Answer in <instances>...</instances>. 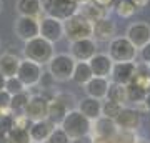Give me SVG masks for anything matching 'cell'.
Masks as SVG:
<instances>
[{"mask_svg": "<svg viewBox=\"0 0 150 143\" xmlns=\"http://www.w3.org/2000/svg\"><path fill=\"white\" fill-rule=\"evenodd\" d=\"M93 143H113L112 138H100V137H93Z\"/></svg>", "mask_w": 150, "mask_h": 143, "instance_id": "ee69618b", "label": "cell"}, {"mask_svg": "<svg viewBox=\"0 0 150 143\" xmlns=\"http://www.w3.org/2000/svg\"><path fill=\"white\" fill-rule=\"evenodd\" d=\"M10 93L7 90H0V111H7L10 105Z\"/></svg>", "mask_w": 150, "mask_h": 143, "instance_id": "f35d334b", "label": "cell"}, {"mask_svg": "<svg viewBox=\"0 0 150 143\" xmlns=\"http://www.w3.org/2000/svg\"><path fill=\"white\" fill-rule=\"evenodd\" d=\"M30 143H37V142H30Z\"/></svg>", "mask_w": 150, "mask_h": 143, "instance_id": "f907efd6", "label": "cell"}, {"mask_svg": "<svg viewBox=\"0 0 150 143\" xmlns=\"http://www.w3.org/2000/svg\"><path fill=\"white\" fill-rule=\"evenodd\" d=\"M112 140L113 143H137V135L135 132H129V130H117Z\"/></svg>", "mask_w": 150, "mask_h": 143, "instance_id": "d6a6232c", "label": "cell"}, {"mask_svg": "<svg viewBox=\"0 0 150 143\" xmlns=\"http://www.w3.org/2000/svg\"><path fill=\"white\" fill-rule=\"evenodd\" d=\"M43 73L42 65L35 63L32 60L22 58L18 63V70H17V78L20 80L25 88H32L35 85H38V80Z\"/></svg>", "mask_w": 150, "mask_h": 143, "instance_id": "ba28073f", "label": "cell"}, {"mask_svg": "<svg viewBox=\"0 0 150 143\" xmlns=\"http://www.w3.org/2000/svg\"><path fill=\"white\" fill-rule=\"evenodd\" d=\"M118 130H129V132H137L142 125V111L134 108V106H122L120 113L113 120Z\"/></svg>", "mask_w": 150, "mask_h": 143, "instance_id": "9c48e42d", "label": "cell"}, {"mask_svg": "<svg viewBox=\"0 0 150 143\" xmlns=\"http://www.w3.org/2000/svg\"><path fill=\"white\" fill-rule=\"evenodd\" d=\"M92 77H93V73H92L90 67H88V62H75L74 72H72V77H70V80L74 83L83 87Z\"/></svg>", "mask_w": 150, "mask_h": 143, "instance_id": "d4e9b609", "label": "cell"}, {"mask_svg": "<svg viewBox=\"0 0 150 143\" xmlns=\"http://www.w3.org/2000/svg\"><path fill=\"white\" fill-rule=\"evenodd\" d=\"M112 65H113V62L107 53L97 52L88 60V67H90L93 77H105V78H108L110 77V72H112Z\"/></svg>", "mask_w": 150, "mask_h": 143, "instance_id": "e0dca14e", "label": "cell"}, {"mask_svg": "<svg viewBox=\"0 0 150 143\" xmlns=\"http://www.w3.org/2000/svg\"><path fill=\"white\" fill-rule=\"evenodd\" d=\"M20 57H17L15 53L5 52L0 55V73L4 77H13L17 75V70H18V63H20Z\"/></svg>", "mask_w": 150, "mask_h": 143, "instance_id": "cb8c5ba5", "label": "cell"}, {"mask_svg": "<svg viewBox=\"0 0 150 143\" xmlns=\"http://www.w3.org/2000/svg\"><path fill=\"white\" fill-rule=\"evenodd\" d=\"M2 7H4V4H2V0H0V12H2Z\"/></svg>", "mask_w": 150, "mask_h": 143, "instance_id": "c3c4849f", "label": "cell"}, {"mask_svg": "<svg viewBox=\"0 0 150 143\" xmlns=\"http://www.w3.org/2000/svg\"><path fill=\"white\" fill-rule=\"evenodd\" d=\"M13 33L22 42H27L33 37H38V18L18 15L13 22Z\"/></svg>", "mask_w": 150, "mask_h": 143, "instance_id": "30bf717a", "label": "cell"}, {"mask_svg": "<svg viewBox=\"0 0 150 143\" xmlns=\"http://www.w3.org/2000/svg\"><path fill=\"white\" fill-rule=\"evenodd\" d=\"M62 23H64V37L67 38L69 42L92 37L93 22H90L87 17H83L80 12L74 13V15L69 17V18H65Z\"/></svg>", "mask_w": 150, "mask_h": 143, "instance_id": "3957f363", "label": "cell"}, {"mask_svg": "<svg viewBox=\"0 0 150 143\" xmlns=\"http://www.w3.org/2000/svg\"><path fill=\"white\" fill-rule=\"evenodd\" d=\"M117 35V23L110 18H100V20L93 22V30H92V38L95 42H103L108 43L113 37Z\"/></svg>", "mask_w": 150, "mask_h": 143, "instance_id": "5bb4252c", "label": "cell"}, {"mask_svg": "<svg viewBox=\"0 0 150 143\" xmlns=\"http://www.w3.org/2000/svg\"><path fill=\"white\" fill-rule=\"evenodd\" d=\"M125 37L129 38L130 43L139 50L145 43L150 42V23L149 22H134V23H130L127 32H125Z\"/></svg>", "mask_w": 150, "mask_h": 143, "instance_id": "4fadbf2b", "label": "cell"}, {"mask_svg": "<svg viewBox=\"0 0 150 143\" xmlns=\"http://www.w3.org/2000/svg\"><path fill=\"white\" fill-rule=\"evenodd\" d=\"M137 57L140 58V62L145 65H150V42L145 43L142 48H139V52H137Z\"/></svg>", "mask_w": 150, "mask_h": 143, "instance_id": "8d00e7d4", "label": "cell"}, {"mask_svg": "<svg viewBox=\"0 0 150 143\" xmlns=\"http://www.w3.org/2000/svg\"><path fill=\"white\" fill-rule=\"evenodd\" d=\"M67 111H69V108L62 103L60 100H57L55 97H52V98H48V108H47V120H50V122L54 123L55 127H59L60 123H62V120H64V117L67 115Z\"/></svg>", "mask_w": 150, "mask_h": 143, "instance_id": "603a6c76", "label": "cell"}, {"mask_svg": "<svg viewBox=\"0 0 150 143\" xmlns=\"http://www.w3.org/2000/svg\"><path fill=\"white\" fill-rule=\"evenodd\" d=\"M13 127V115L7 113V111H2L0 113V132L2 133H8Z\"/></svg>", "mask_w": 150, "mask_h": 143, "instance_id": "e575fe53", "label": "cell"}, {"mask_svg": "<svg viewBox=\"0 0 150 143\" xmlns=\"http://www.w3.org/2000/svg\"><path fill=\"white\" fill-rule=\"evenodd\" d=\"M122 106L123 105H120L117 101L110 100V98H105V100H102V117L115 120L117 115L120 113V110H122Z\"/></svg>", "mask_w": 150, "mask_h": 143, "instance_id": "f546056e", "label": "cell"}, {"mask_svg": "<svg viewBox=\"0 0 150 143\" xmlns=\"http://www.w3.org/2000/svg\"><path fill=\"white\" fill-rule=\"evenodd\" d=\"M55 53L54 43L42 38L40 35L38 37H33L27 42H23V58L32 60L38 65H47V62Z\"/></svg>", "mask_w": 150, "mask_h": 143, "instance_id": "6da1fadb", "label": "cell"}, {"mask_svg": "<svg viewBox=\"0 0 150 143\" xmlns=\"http://www.w3.org/2000/svg\"><path fill=\"white\" fill-rule=\"evenodd\" d=\"M77 110L80 111L82 115H85L90 122H93L98 117H102V101L85 97V98H80L77 101Z\"/></svg>", "mask_w": 150, "mask_h": 143, "instance_id": "d6986e66", "label": "cell"}, {"mask_svg": "<svg viewBox=\"0 0 150 143\" xmlns=\"http://www.w3.org/2000/svg\"><path fill=\"white\" fill-rule=\"evenodd\" d=\"M45 143H70V138L60 127H55L52 133L48 135V138L45 140Z\"/></svg>", "mask_w": 150, "mask_h": 143, "instance_id": "836d02e7", "label": "cell"}, {"mask_svg": "<svg viewBox=\"0 0 150 143\" xmlns=\"http://www.w3.org/2000/svg\"><path fill=\"white\" fill-rule=\"evenodd\" d=\"M54 83H55V80H54V77L48 73V72H43L42 77H40V80H38V85H40L42 88H45V90H50Z\"/></svg>", "mask_w": 150, "mask_h": 143, "instance_id": "74e56055", "label": "cell"}, {"mask_svg": "<svg viewBox=\"0 0 150 143\" xmlns=\"http://www.w3.org/2000/svg\"><path fill=\"white\" fill-rule=\"evenodd\" d=\"M127 87V103H134L135 106L142 103L145 100V95H147V92L144 87H140L139 83H135V82H130L129 85H125Z\"/></svg>", "mask_w": 150, "mask_h": 143, "instance_id": "484cf974", "label": "cell"}, {"mask_svg": "<svg viewBox=\"0 0 150 143\" xmlns=\"http://www.w3.org/2000/svg\"><path fill=\"white\" fill-rule=\"evenodd\" d=\"M129 2L135 7V10H142L150 4V0H129Z\"/></svg>", "mask_w": 150, "mask_h": 143, "instance_id": "60d3db41", "label": "cell"}, {"mask_svg": "<svg viewBox=\"0 0 150 143\" xmlns=\"http://www.w3.org/2000/svg\"><path fill=\"white\" fill-rule=\"evenodd\" d=\"M38 35L52 43H57L64 38V23L59 18L43 15L38 18Z\"/></svg>", "mask_w": 150, "mask_h": 143, "instance_id": "52a82bcc", "label": "cell"}, {"mask_svg": "<svg viewBox=\"0 0 150 143\" xmlns=\"http://www.w3.org/2000/svg\"><path fill=\"white\" fill-rule=\"evenodd\" d=\"M42 5L45 15L59 18L62 22L79 12V2L77 0H42Z\"/></svg>", "mask_w": 150, "mask_h": 143, "instance_id": "8992f818", "label": "cell"}, {"mask_svg": "<svg viewBox=\"0 0 150 143\" xmlns=\"http://www.w3.org/2000/svg\"><path fill=\"white\" fill-rule=\"evenodd\" d=\"M15 10L18 15L40 18L43 13L42 0H15Z\"/></svg>", "mask_w": 150, "mask_h": 143, "instance_id": "44dd1931", "label": "cell"}, {"mask_svg": "<svg viewBox=\"0 0 150 143\" xmlns=\"http://www.w3.org/2000/svg\"><path fill=\"white\" fill-rule=\"evenodd\" d=\"M75 67V60L70 53H54L47 62V72L54 77L55 82H69Z\"/></svg>", "mask_w": 150, "mask_h": 143, "instance_id": "277c9868", "label": "cell"}, {"mask_svg": "<svg viewBox=\"0 0 150 143\" xmlns=\"http://www.w3.org/2000/svg\"><path fill=\"white\" fill-rule=\"evenodd\" d=\"M79 12H80L83 17H87L90 22H97V20H100V18L108 17L110 8L100 5V4H95V2H92V0H87V2H83V4L79 5Z\"/></svg>", "mask_w": 150, "mask_h": 143, "instance_id": "ffe728a7", "label": "cell"}, {"mask_svg": "<svg viewBox=\"0 0 150 143\" xmlns=\"http://www.w3.org/2000/svg\"><path fill=\"white\" fill-rule=\"evenodd\" d=\"M137 48L130 43V40L125 35L115 37L108 42V52L107 55L112 58V62H135L137 58Z\"/></svg>", "mask_w": 150, "mask_h": 143, "instance_id": "5b68a950", "label": "cell"}, {"mask_svg": "<svg viewBox=\"0 0 150 143\" xmlns=\"http://www.w3.org/2000/svg\"><path fill=\"white\" fill-rule=\"evenodd\" d=\"M135 67H137L135 62H113L108 78H110V82H115V83L129 85L134 80Z\"/></svg>", "mask_w": 150, "mask_h": 143, "instance_id": "9a60e30c", "label": "cell"}, {"mask_svg": "<svg viewBox=\"0 0 150 143\" xmlns=\"http://www.w3.org/2000/svg\"><path fill=\"white\" fill-rule=\"evenodd\" d=\"M4 90H7L10 95H15V93H18V92L25 90V87H23V83H22L20 80L17 78V75H13V77H7L5 78Z\"/></svg>", "mask_w": 150, "mask_h": 143, "instance_id": "1f68e13d", "label": "cell"}, {"mask_svg": "<svg viewBox=\"0 0 150 143\" xmlns=\"http://www.w3.org/2000/svg\"><path fill=\"white\" fill-rule=\"evenodd\" d=\"M115 13L118 17H122V18H130V17L134 15L135 12V7L130 4L129 0H117V4H115Z\"/></svg>", "mask_w": 150, "mask_h": 143, "instance_id": "4dcf8cb0", "label": "cell"}, {"mask_svg": "<svg viewBox=\"0 0 150 143\" xmlns=\"http://www.w3.org/2000/svg\"><path fill=\"white\" fill-rule=\"evenodd\" d=\"M7 135V143H30L32 138L28 135V130L25 128H20V127H12V130Z\"/></svg>", "mask_w": 150, "mask_h": 143, "instance_id": "f1b7e54d", "label": "cell"}, {"mask_svg": "<svg viewBox=\"0 0 150 143\" xmlns=\"http://www.w3.org/2000/svg\"><path fill=\"white\" fill-rule=\"evenodd\" d=\"M107 98L117 101V103H120V105H125V103H127V87L122 85V83L110 82V85H108Z\"/></svg>", "mask_w": 150, "mask_h": 143, "instance_id": "83f0119b", "label": "cell"}, {"mask_svg": "<svg viewBox=\"0 0 150 143\" xmlns=\"http://www.w3.org/2000/svg\"><path fill=\"white\" fill-rule=\"evenodd\" d=\"M70 55L75 62H88L97 53V42L92 37L70 42Z\"/></svg>", "mask_w": 150, "mask_h": 143, "instance_id": "8fae6325", "label": "cell"}, {"mask_svg": "<svg viewBox=\"0 0 150 143\" xmlns=\"http://www.w3.org/2000/svg\"><path fill=\"white\" fill-rule=\"evenodd\" d=\"M4 85H5V77L0 73V90H4Z\"/></svg>", "mask_w": 150, "mask_h": 143, "instance_id": "f6af8a7d", "label": "cell"}, {"mask_svg": "<svg viewBox=\"0 0 150 143\" xmlns=\"http://www.w3.org/2000/svg\"><path fill=\"white\" fill-rule=\"evenodd\" d=\"M92 2H95V4H100V5H103V7H112V4L115 2V0H92Z\"/></svg>", "mask_w": 150, "mask_h": 143, "instance_id": "b9f144b4", "label": "cell"}, {"mask_svg": "<svg viewBox=\"0 0 150 143\" xmlns=\"http://www.w3.org/2000/svg\"><path fill=\"white\" fill-rule=\"evenodd\" d=\"M55 128V125L47 118H42V120H37V122H32L30 128H28V135L32 138V142L37 143H45V140L48 138V135L52 133V130Z\"/></svg>", "mask_w": 150, "mask_h": 143, "instance_id": "ac0fdd59", "label": "cell"}, {"mask_svg": "<svg viewBox=\"0 0 150 143\" xmlns=\"http://www.w3.org/2000/svg\"><path fill=\"white\" fill-rule=\"evenodd\" d=\"M0 113H2V111H0Z\"/></svg>", "mask_w": 150, "mask_h": 143, "instance_id": "816d5d0a", "label": "cell"}, {"mask_svg": "<svg viewBox=\"0 0 150 143\" xmlns=\"http://www.w3.org/2000/svg\"><path fill=\"white\" fill-rule=\"evenodd\" d=\"M70 143H93V135L88 133V135H82L79 138H74V140H70Z\"/></svg>", "mask_w": 150, "mask_h": 143, "instance_id": "ab89813d", "label": "cell"}, {"mask_svg": "<svg viewBox=\"0 0 150 143\" xmlns=\"http://www.w3.org/2000/svg\"><path fill=\"white\" fill-rule=\"evenodd\" d=\"M108 85H110V78H105V77H92V78L83 85V88H85L87 97L102 101V100L107 98Z\"/></svg>", "mask_w": 150, "mask_h": 143, "instance_id": "2e32d148", "label": "cell"}, {"mask_svg": "<svg viewBox=\"0 0 150 143\" xmlns=\"http://www.w3.org/2000/svg\"><path fill=\"white\" fill-rule=\"evenodd\" d=\"M59 127L67 133V137L70 140L92 133V122L85 115H82L77 108H72V110L67 111V115L64 117V120Z\"/></svg>", "mask_w": 150, "mask_h": 143, "instance_id": "7a4b0ae2", "label": "cell"}, {"mask_svg": "<svg viewBox=\"0 0 150 143\" xmlns=\"http://www.w3.org/2000/svg\"><path fill=\"white\" fill-rule=\"evenodd\" d=\"M47 108H48V98L43 93H37V95H30L27 105L23 108V115L32 120V122H37V120H42V118H47Z\"/></svg>", "mask_w": 150, "mask_h": 143, "instance_id": "7c38bea8", "label": "cell"}, {"mask_svg": "<svg viewBox=\"0 0 150 143\" xmlns=\"http://www.w3.org/2000/svg\"><path fill=\"white\" fill-rule=\"evenodd\" d=\"M55 98H57V100H60L62 101V103H64L65 106H67V108H69V110H72V108H74V101H75V98L72 95H70V93H65V92H60V93H55Z\"/></svg>", "mask_w": 150, "mask_h": 143, "instance_id": "d590c367", "label": "cell"}, {"mask_svg": "<svg viewBox=\"0 0 150 143\" xmlns=\"http://www.w3.org/2000/svg\"><path fill=\"white\" fill-rule=\"evenodd\" d=\"M0 143H7V135L0 132Z\"/></svg>", "mask_w": 150, "mask_h": 143, "instance_id": "bcb514c9", "label": "cell"}, {"mask_svg": "<svg viewBox=\"0 0 150 143\" xmlns=\"http://www.w3.org/2000/svg\"><path fill=\"white\" fill-rule=\"evenodd\" d=\"M144 108H145V111H150V90L147 92V95H145V100H144Z\"/></svg>", "mask_w": 150, "mask_h": 143, "instance_id": "7bdbcfd3", "label": "cell"}, {"mask_svg": "<svg viewBox=\"0 0 150 143\" xmlns=\"http://www.w3.org/2000/svg\"><path fill=\"white\" fill-rule=\"evenodd\" d=\"M147 75H149V80H150V65H147Z\"/></svg>", "mask_w": 150, "mask_h": 143, "instance_id": "7dc6e473", "label": "cell"}, {"mask_svg": "<svg viewBox=\"0 0 150 143\" xmlns=\"http://www.w3.org/2000/svg\"><path fill=\"white\" fill-rule=\"evenodd\" d=\"M149 118H150V111H149Z\"/></svg>", "mask_w": 150, "mask_h": 143, "instance_id": "681fc988", "label": "cell"}, {"mask_svg": "<svg viewBox=\"0 0 150 143\" xmlns=\"http://www.w3.org/2000/svg\"><path fill=\"white\" fill-rule=\"evenodd\" d=\"M117 125L113 120L105 117H98L97 120L92 122V132L95 133L93 137H100V138H113V135L117 133Z\"/></svg>", "mask_w": 150, "mask_h": 143, "instance_id": "7402d4cb", "label": "cell"}, {"mask_svg": "<svg viewBox=\"0 0 150 143\" xmlns=\"http://www.w3.org/2000/svg\"><path fill=\"white\" fill-rule=\"evenodd\" d=\"M30 95H32V93H28L27 88H25V90H22V92H18V93H15V95H12L10 97V105H8V110H10L12 113H15V115L22 113L23 108H25V105H27L28 98H30Z\"/></svg>", "mask_w": 150, "mask_h": 143, "instance_id": "4316f807", "label": "cell"}]
</instances>
